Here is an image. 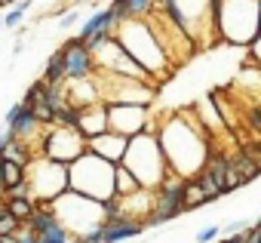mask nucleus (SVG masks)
<instances>
[{
  "instance_id": "obj_19",
  "label": "nucleus",
  "mask_w": 261,
  "mask_h": 243,
  "mask_svg": "<svg viewBox=\"0 0 261 243\" xmlns=\"http://www.w3.org/2000/svg\"><path fill=\"white\" fill-rule=\"evenodd\" d=\"M148 225L145 222H129V218H108L105 228H101V237L105 243H123L129 237H139Z\"/></svg>"
},
{
  "instance_id": "obj_15",
  "label": "nucleus",
  "mask_w": 261,
  "mask_h": 243,
  "mask_svg": "<svg viewBox=\"0 0 261 243\" xmlns=\"http://www.w3.org/2000/svg\"><path fill=\"white\" fill-rule=\"evenodd\" d=\"M77 130L86 136V142L95 139V136H101V133H108L111 130L108 127V102H95V105L80 108V114H77Z\"/></svg>"
},
{
  "instance_id": "obj_11",
  "label": "nucleus",
  "mask_w": 261,
  "mask_h": 243,
  "mask_svg": "<svg viewBox=\"0 0 261 243\" xmlns=\"http://www.w3.org/2000/svg\"><path fill=\"white\" fill-rule=\"evenodd\" d=\"M101 86V99L108 105H151L154 102V83L148 80H129V77H108L95 74Z\"/></svg>"
},
{
  "instance_id": "obj_33",
  "label": "nucleus",
  "mask_w": 261,
  "mask_h": 243,
  "mask_svg": "<svg viewBox=\"0 0 261 243\" xmlns=\"http://www.w3.org/2000/svg\"><path fill=\"white\" fill-rule=\"evenodd\" d=\"M0 203H7V188H4V182H0Z\"/></svg>"
},
{
  "instance_id": "obj_8",
  "label": "nucleus",
  "mask_w": 261,
  "mask_h": 243,
  "mask_svg": "<svg viewBox=\"0 0 261 243\" xmlns=\"http://www.w3.org/2000/svg\"><path fill=\"white\" fill-rule=\"evenodd\" d=\"M28 188H31V200L37 206H49L62 194L71 191V173H68L65 163L46 160V157H34L28 163Z\"/></svg>"
},
{
  "instance_id": "obj_24",
  "label": "nucleus",
  "mask_w": 261,
  "mask_h": 243,
  "mask_svg": "<svg viewBox=\"0 0 261 243\" xmlns=\"http://www.w3.org/2000/svg\"><path fill=\"white\" fill-rule=\"evenodd\" d=\"M203 203H209V197H206V191L200 188V182L191 179V182L185 185V209H197V206H203Z\"/></svg>"
},
{
  "instance_id": "obj_18",
  "label": "nucleus",
  "mask_w": 261,
  "mask_h": 243,
  "mask_svg": "<svg viewBox=\"0 0 261 243\" xmlns=\"http://www.w3.org/2000/svg\"><path fill=\"white\" fill-rule=\"evenodd\" d=\"M157 4L160 0H114L111 13L117 16V25H120V22H129V19H148L157 10Z\"/></svg>"
},
{
  "instance_id": "obj_37",
  "label": "nucleus",
  "mask_w": 261,
  "mask_h": 243,
  "mask_svg": "<svg viewBox=\"0 0 261 243\" xmlns=\"http://www.w3.org/2000/svg\"><path fill=\"white\" fill-rule=\"evenodd\" d=\"M74 243H83V240H80V237H77V240H74Z\"/></svg>"
},
{
  "instance_id": "obj_28",
  "label": "nucleus",
  "mask_w": 261,
  "mask_h": 243,
  "mask_svg": "<svg viewBox=\"0 0 261 243\" xmlns=\"http://www.w3.org/2000/svg\"><path fill=\"white\" fill-rule=\"evenodd\" d=\"M16 240H19V243H40V237L34 234V228H31V225H22V228H19V234H16Z\"/></svg>"
},
{
  "instance_id": "obj_3",
  "label": "nucleus",
  "mask_w": 261,
  "mask_h": 243,
  "mask_svg": "<svg viewBox=\"0 0 261 243\" xmlns=\"http://www.w3.org/2000/svg\"><path fill=\"white\" fill-rule=\"evenodd\" d=\"M123 166L139 179V185L145 191H160L166 185V179L172 176L157 133H142L136 139H129V151L123 157Z\"/></svg>"
},
{
  "instance_id": "obj_2",
  "label": "nucleus",
  "mask_w": 261,
  "mask_h": 243,
  "mask_svg": "<svg viewBox=\"0 0 261 243\" xmlns=\"http://www.w3.org/2000/svg\"><path fill=\"white\" fill-rule=\"evenodd\" d=\"M114 37H117V43H120L129 56L142 65V71H145L151 80H154V77H163V74L169 71L172 56H169V50L163 46L157 28L151 25V19H129V22H120L117 31H114Z\"/></svg>"
},
{
  "instance_id": "obj_31",
  "label": "nucleus",
  "mask_w": 261,
  "mask_h": 243,
  "mask_svg": "<svg viewBox=\"0 0 261 243\" xmlns=\"http://www.w3.org/2000/svg\"><path fill=\"white\" fill-rule=\"evenodd\" d=\"M77 19H80V16H77V10H71V13H65V16L59 19V25H62V28H71Z\"/></svg>"
},
{
  "instance_id": "obj_13",
  "label": "nucleus",
  "mask_w": 261,
  "mask_h": 243,
  "mask_svg": "<svg viewBox=\"0 0 261 243\" xmlns=\"http://www.w3.org/2000/svg\"><path fill=\"white\" fill-rule=\"evenodd\" d=\"M185 179H178V176H169L166 179V185L157 191V209H154V215L148 218V228H157V225H166V222H172L175 215H181L185 212Z\"/></svg>"
},
{
  "instance_id": "obj_21",
  "label": "nucleus",
  "mask_w": 261,
  "mask_h": 243,
  "mask_svg": "<svg viewBox=\"0 0 261 243\" xmlns=\"http://www.w3.org/2000/svg\"><path fill=\"white\" fill-rule=\"evenodd\" d=\"M7 209H10L13 218H19L22 225H28L34 218V212H37V203L31 197H7Z\"/></svg>"
},
{
  "instance_id": "obj_36",
  "label": "nucleus",
  "mask_w": 261,
  "mask_h": 243,
  "mask_svg": "<svg viewBox=\"0 0 261 243\" xmlns=\"http://www.w3.org/2000/svg\"><path fill=\"white\" fill-rule=\"evenodd\" d=\"M0 28H7V25H4V16H0Z\"/></svg>"
},
{
  "instance_id": "obj_14",
  "label": "nucleus",
  "mask_w": 261,
  "mask_h": 243,
  "mask_svg": "<svg viewBox=\"0 0 261 243\" xmlns=\"http://www.w3.org/2000/svg\"><path fill=\"white\" fill-rule=\"evenodd\" d=\"M59 53H62V59H65V74H68V80H89V77H95V56H92V50H89L80 37L68 40Z\"/></svg>"
},
{
  "instance_id": "obj_22",
  "label": "nucleus",
  "mask_w": 261,
  "mask_h": 243,
  "mask_svg": "<svg viewBox=\"0 0 261 243\" xmlns=\"http://www.w3.org/2000/svg\"><path fill=\"white\" fill-rule=\"evenodd\" d=\"M136 191H142L139 179L120 163V166H117V197H129V194H136Z\"/></svg>"
},
{
  "instance_id": "obj_23",
  "label": "nucleus",
  "mask_w": 261,
  "mask_h": 243,
  "mask_svg": "<svg viewBox=\"0 0 261 243\" xmlns=\"http://www.w3.org/2000/svg\"><path fill=\"white\" fill-rule=\"evenodd\" d=\"M43 80H46V83H65V80H68L62 53H53V59L46 62V74H43Z\"/></svg>"
},
{
  "instance_id": "obj_38",
  "label": "nucleus",
  "mask_w": 261,
  "mask_h": 243,
  "mask_svg": "<svg viewBox=\"0 0 261 243\" xmlns=\"http://www.w3.org/2000/svg\"><path fill=\"white\" fill-rule=\"evenodd\" d=\"M258 228H261V218H258Z\"/></svg>"
},
{
  "instance_id": "obj_29",
  "label": "nucleus",
  "mask_w": 261,
  "mask_h": 243,
  "mask_svg": "<svg viewBox=\"0 0 261 243\" xmlns=\"http://www.w3.org/2000/svg\"><path fill=\"white\" fill-rule=\"evenodd\" d=\"M249 59H252L255 65H261V34L252 40V46H249Z\"/></svg>"
},
{
  "instance_id": "obj_1",
  "label": "nucleus",
  "mask_w": 261,
  "mask_h": 243,
  "mask_svg": "<svg viewBox=\"0 0 261 243\" xmlns=\"http://www.w3.org/2000/svg\"><path fill=\"white\" fill-rule=\"evenodd\" d=\"M157 139L166 154L169 173L191 182L200 179L209 166V136L200 117L191 114H172L157 124Z\"/></svg>"
},
{
  "instance_id": "obj_12",
  "label": "nucleus",
  "mask_w": 261,
  "mask_h": 243,
  "mask_svg": "<svg viewBox=\"0 0 261 243\" xmlns=\"http://www.w3.org/2000/svg\"><path fill=\"white\" fill-rule=\"evenodd\" d=\"M108 127L123 139H136L142 133H157V124L145 105H108Z\"/></svg>"
},
{
  "instance_id": "obj_26",
  "label": "nucleus",
  "mask_w": 261,
  "mask_h": 243,
  "mask_svg": "<svg viewBox=\"0 0 261 243\" xmlns=\"http://www.w3.org/2000/svg\"><path fill=\"white\" fill-rule=\"evenodd\" d=\"M197 182H200V188L206 191V197H209V200H218V197L224 194V188H221V185H218V182H215V179H212L209 173H203V176H200Z\"/></svg>"
},
{
  "instance_id": "obj_25",
  "label": "nucleus",
  "mask_w": 261,
  "mask_h": 243,
  "mask_svg": "<svg viewBox=\"0 0 261 243\" xmlns=\"http://www.w3.org/2000/svg\"><path fill=\"white\" fill-rule=\"evenodd\" d=\"M28 7H31V0H19L16 7H10V10H7V16H4V25H7V28H16V25H22V19H25Z\"/></svg>"
},
{
  "instance_id": "obj_20",
  "label": "nucleus",
  "mask_w": 261,
  "mask_h": 243,
  "mask_svg": "<svg viewBox=\"0 0 261 243\" xmlns=\"http://www.w3.org/2000/svg\"><path fill=\"white\" fill-rule=\"evenodd\" d=\"M0 182H4V188L7 191H13L16 185H22V182H28V166H22V163H16V160H0Z\"/></svg>"
},
{
  "instance_id": "obj_5",
  "label": "nucleus",
  "mask_w": 261,
  "mask_h": 243,
  "mask_svg": "<svg viewBox=\"0 0 261 243\" xmlns=\"http://www.w3.org/2000/svg\"><path fill=\"white\" fill-rule=\"evenodd\" d=\"M157 10L191 40L203 43L218 37L215 28V0H160Z\"/></svg>"
},
{
  "instance_id": "obj_35",
  "label": "nucleus",
  "mask_w": 261,
  "mask_h": 243,
  "mask_svg": "<svg viewBox=\"0 0 261 243\" xmlns=\"http://www.w3.org/2000/svg\"><path fill=\"white\" fill-rule=\"evenodd\" d=\"M7 212H10V209H7V203H0V218H4Z\"/></svg>"
},
{
  "instance_id": "obj_4",
  "label": "nucleus",
  "mask_w": 261,
  "mask_h": 243,
  "mask_svg": "<svg viewBox=\"0 0 261 243\" xmlns=\"http://www.w3.org/2000/svg\"><path fill=\"white\" fill-rule=\"evenodd\" d=\"M117 166L120 163H108L105 157L86 151L83 157H77L68 173H71V191L95 200V203H111L117 200Z\"/></svg>"
},
{
  "instance_id": "obj_32",
  "label": "nucleus",
  "mask_w": 261,
  "mask_h": 243,
  "mask_svg": "<svg viewBox=\"0 0 261 243\" xmlns=\"http://www.w3.org/2000/svg\"><path fill=\"white\" fill-rule=\"evenodd\" d=\"M218 243H246V234H233V237H224Z\"/></svg>"
},
{
  "instance_id": "obj_6",
  "label": "nucleus",
  "mask_w": 261,
  "mask_h": 243,
  "mask_svg": "<svg viewBox=\"0 0 261 243\" xmlns=\"http://www.w3.org/2000/svg\"><path fill=\"white\" fill-rule=\"evenodd\" d=\"M218 37L237 46H252L261 34V0H215Z\"/></svg>"
},
{
  "instance_id": "obj_7",
  "label": "nucleus",
  "mask_w": 261,
  "mask_h": 243,
  "mask_svg": "<svg viewBox=\"0 0 261 243\" xmlns=\"http://www.w3.org/2000/svg\"><path fill=\"white\" fill-rule=\"evenodd\" d=\"M49 209L74 237H86V234L105 228V222H108V203H95L77 191L62 194L56 203H49Z\"/></svg>"
},
{
  "instance_id": "obj_27",
  "label": "nucleus",
  "mask_w": 261,
  "mask_h": 243,
  "mask_svg": "<svg viewBox=\"0 0 261 243\" xmlns=\"http://www.w3.org/2000/svg\"><path fill=\"white\" fill-rule=\"evenodd\" d=\"M218 234H221V228H218V225H206L203 231H197V243H215V240H218Z\"/></svg>"
},
{
  "instance_id": "obj_30",
  "label": "nucleus",
  "mask_w": 261,
  "mask_h": 243,
  "mask_svg": "<svg viewBox=\"0 0 261 243\" xmlns=\"http://www.w3.org/2000/svg\"><path fill=\"white\" fill-rule=\"evenodd\" d=\"M13 142H16V139H13V133H10V130L0 133V160H4V154H7V148H10Z\"/></svg>"
},
{
  "instance_id": "obj_9",
  "label": "nucleus",
  "mask_w": 261,
  "mask_h": 243,
  "mask_svg": "<svg viewBox=\"0 0 261 243\" xmlns=\"http://www.w3.org/2000/svg\"><path fill=\"white\" fill-rule=\"evenodd\" d=\"M37 151H40V157H46V160H56V163L71 166L77 157H83V154L89 151V145H86V136H83L77 127L56 124V127H46V130H43Z\"/></svg>"
},
{
  "instance_id": "obj_10",
  "label": "nucleus",
  "mask_w": 261,
  "mask_h": 243,
  "mask_svg": "<svg viewBox=\"0 0 261 243\" xmlns=\"http://www.w3.org/2000/svg\"><path fill=\"white\" fill-rule=\"evenodd\" d=\"M92 56H95V74L129 77V80H148V83H151V77L142 71V65H139L133 56H129V53L117 43V37H111V40L92 46Z\"/></svg>"
},
{
  "instance_id": "obj_16",
  "label": "nucleus",
  "mask_w": 261,
  "mask_h": 243,
  "mask_svg": "<svg viewBox=\"0 0 261 243\" xmlns=\"http://www.w3.org/2000/svg\"><path fill=\"white\" fill-rule=\"evenodd\" d=\"M86 145H89L92 154L105 157L108 163H123V157H126V151H129V139H123V136H117V133H111V130L101 133V136H95V139H89Z\"/></svg>"
},
{
  "instance_id": "obj_34",
  "label": "nucleus",
  "mask_w": 261,
  "mask_h": 243,
  "mask_svg": "<svg viewBox=\"0 0 261 243\" xmlns=\"http://www.w3.org/2000/svg\"><path fill=\"white\" fill-rule=\"evenodd\" d=\"M0 243H19L16 237H0Z\"/></svg>"
},
{
  "instance_id": "obj_17",
  "label": "nucleus",
  "mask_w": 261,
  "mask_h": 243,
  "mask_svg": "<svg viewBox=\"0 0 261 243\" xmlns=\"http://www.w3.org/2000/svg\"><path fill=\"white\" fill-rule=\"evenodd\" d=\"M117 31V16L111 13V7L108 10H98V13H92L83 25H80V40L83 43H89L92 37H98V34H114Z\"/></svg>"
}]
</instances>
